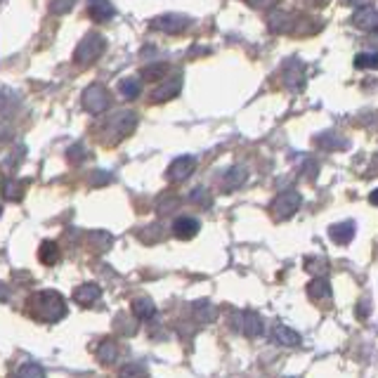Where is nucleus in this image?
Returning <instances> with one entry per match:
<instances>
[{"mask_svg":"<svg viewBox=\"0 0 378 378\" xmlns=\"http://www.w3.org/2000/svg\"><path fill=\"white\" fill-rule=\"evenodd\" d=\"M191 19L187 14H161V17H156L152 21V29L156 31H163V34H182L185 29H189Z\"/></svg>","mask_w":378,"mask_h":378,"instance_id":"423d86ee","label":"nucleus"},{"mask_svg":"<svg viewBox=\"0 0 378 378\" xmlns=\"http://www.w3.org/2000/svg\"><path fill=\"white\" fill-rule=\"evenodd\" d=\"M31 307H34V317L47 324L60 322L67 315V303L57 291H40L38 296L31 298Z\"/></svg>","mask_w":378,"mask_h":378,"instance_id":"f257e3e1","label":"nucleus"},{"mask_svg":"<svg viewBox=\"0 0 378 378\" xmlns=\"http://www.w3.org/2000/svg\"><path fill=\"white\" fill-rule=\"evenodd\" d=\"M329 237L338 244V246H345L355 239V222L345 220V222H336V225L329 227Z\"/></svg>","mask_w":378,"mask_h":378,"instance_id":"f8f14e48","label":"nucleus"},{"mask_svg":"<svg viewBox=\"0 0 378 378\" xmlns=\"http://www.w3.org/2000/svg\"><path fill=\"white\" fill-rule=\"evenodd\" d=\"M137 126V114L135 111H119L106 121V132H109V142H119L130 135Z\"/></svg>","mask_w":378,"mask_h":378,"instance_id":"7ed1b4c3","label":"nucleus"},{"mask_svg":"<svg viewBox=\"0 0 378 378\" xmlns=\"http://www.w3.org/2000/svg\"><path fill=\"white\" fill-rule=\"evenodd\" d=\"M241 329H244V333H246L248 338H258V336H263L265 324H263V319H260V315L255 310H246L241 315Z\"/></svg>","mask_w":378,"mask_h":378,"instance_id":"ddd939ff","label":"nucleus"},{"mask_svg":"<svg viewBox=\"0 0 378 378\" xmlns=\"http://www.w3.org/2000/svg\"><path fill=\"white\" fill-rule=\"evenodd\" d=\"M369 201H371V204H374V206H378V189H376V191H371Z\"/></svg>","mask_w":378,"mask_h":378,"instance_id":"4c0bfd02","label":"nucleus"},{"mask_svg":"<svg viewBox=\"0 0 378 378\" xmlns=\"http://www.w3.org/2000/svg\"><path fill=\"white\" fill-rule=\"evenodd\" d=\"M199 220L196 217H189V215H182L178 217V220L173 222V234L178 239H182V241H189V239H194L196 234H199Z\"/></svg>","mask_w":378,"mask_h":378,"instance_id":"9b49d317","label":"nucleus"},{"mask_svg":"<svg viewBox=\"0 0 378 378\" xmlns=\"http://www.w3.org/2000/svg\"><path fill=\"white\" fill-rule=\"evenodd\" d=\"M104 47H106V40L102 34H88L81 43H78L73 60H76V64H81V67H88V64L97 62L99 57H102Z\"/></svg>","mask_w":378,"mask_h":378,"instance_id":"f03ea898","label":"nucleus"},{"mask_svg":"<svg viewBox=\"0 0 378 378\" xmlns=\"http://www.w3.org/2000/svg\"><path fill=\"white\" fill-rule=\"evenodd\" d=\"M168 64H152V67H147L145 69V71H142V76H145L147 78V81H161V78L163 76H166V73H168Z\"/></svg>","mask_w":378,"mask_h":378,"instance_id":"cd10ccee","label":"nucleus"},{"mask_svg":"<svg viewBox=\"0 0 378 378\" xmlns=\"http://www.w3.org/2000/svg\"><path fill=\"white\" fill-rule=\"evenodd\" d=\"M182 90V73H175L173 78H168V81H163L158 88L152 90V102L154 104H161V102H168V99H173L175 95Z\"/></svg>","mask_w":378,"mask_h":378,"instance_id":"6e6552de","label":"nucleus"},{"mask_svg":"<svg viewBox=\"0 0 378 378\" xmlns=\"http://www.w3.org/2000/svg\"><path fill=\"white\" fill-rule=\"evenodd\" d=\"M272 215H274V220H289V217H294L298 209H300V194L294 189H289V191H281L279 196L272 201Z\"/></svg>","mask_w":378,"mask_h":378,"instance_id":"20e7f679","label":"nucleus"},{"mask_svg":"<svg viewBox=\"0 0 378 378\" xmlns=\"http://www.w3.org/2000/svg\"><path fill=\"white\" fill-rule=\"evenodd\" d=\"M109 180H111L109 173H95L93 175V185H104V182H109Z\"/></svg>","mask_w":378,"mask_h":378,"instance_id":"f704fd0d","label":"nucleus"},{"mask_svg":"<svg viewBox=\"0 0 378 378\" xmlns=\"http://www.w3.org/2000/svg\"><path fill=\"white\" fill-rule=\"evenodd\" d=\"M284 73H286V85H289L291 90L303 88V81H305V67H303L300 60L291 57V60L284 64Z\"/></svg>","mask_w":378,"mask_h":378,"instance_id":"9d476101","label":"nucleus"},{"mask_svg":"<svg viewBox=\"0 0 378 378\" xmlns=\"http://www.w3.org/2000/svg\"><path fill=\"white\" fill-rule=\"evenodd\" d=\"M268 26H270V31H274V34H281V31L289 29V14L276 10V12H272L268 17Z\"/></svg>","mask_w":378,"mask_h":378,"instance_id":"b1692460","label":"nucleus"},{"mask_svg":"<svg viewBox=\"0 0 378 378\" xmlns=\"http://www.w3.org/2000/svg\"><path fill=\"white\" fill-rule=\"evenodd\" d=\"M0 189H3L5 199H10V201H17L21 196V182H17V180H3Z\"/></svg>","mask_w":378,"mask_h":378,"instance_id":"bb28decb","label":"nucleus"},{"mask_svg":"<svg viewBox=\"0 0 378 378\" xmlns=\"http://www.w3.org/2000/svg\"><path fill=\"white\" fill-rule=\"evenodd\" d=\"M17 378H45V371H43L38 364H26L19 369Z\"/></svg>","mask_w":378,"mask_h":378,"instance_id":"7c9ffc66","label":"nucleus"},{"mask_svg":"<svg viewBox=\"0 0 378 378\" xmlns=\"http://www.w3.org/2000/svg\"><path fill=\"white\" fill-rule=\"evenodd\" d=\"M189 199L194 201V204L209 206V189H204V187H196V189L189 194Z\"/></svg>","mask_w":378,"mask_h":378,"instance_id":"2f4dec72","label":"nucleus"},{"mask_svg":"<svg viewBox=\"0 0 378 378\" xmlns=\"http://www.w3.org/2000/svg\"><path fill=\"white\" fill-rule=\"evenodd\" d=\"M119 93L123 95L126 99H135L137 95L142 93V83L137 81V78H123V81L119 83Z\"/></svg>","mask_w":378,"mask_h":378,"instance_id":"5701e85b","label":"nucleus"},{"mask_svg":"<svg viewBox=\"0 0 378 378\" xmlns=\"http://www.w3.org/2000/svg\"><path fill=\"white\" fill-rule=\"evenodd\" d=\"M88 12H90V17H93V19L106 21V19L114 17L116 10H114V5H111V3H104V0H99V3H93V5H90Z\"/></svg>","mask_w":378,"mask_h":378,"instance_id":"aec40b11","label":"nucleus"},{"mask_svg":"<svg viewBox=\"0 0 378 378\" xmlns=\"http://www.w3.org/2000/svg\"><path fill=\"white\" fill-rule=\"evenodd\" d=\"M99 296H102V289H99L97 284H83L73 291V300H76L78 305H85V307L95 305V303L99 300Z\"/></svg>","mask_w":378,"mask_h":378,"instance_id":"4468645a","label":"nucleus"},{"mask_svg":"<svg viewBox=\"0 0 378 378\" xmlns=\"http://www.w3.org/2000/svg\"><path fill=\"white\" fill-rule=\"evenodd\" d=\"M119 378H149V374L142 364H126L119 371Z\"/></svg>","mask_w":378,"mask_h":378,"instance_id":"c85d7f7f","label":"nucleus"},{"mask_svg":"<svg viewBox=\"0 0 378 378\" xmlns=\"http://www.w3.org/2000/svg\"><path fill=\"white\" fill-rule=\"evenodd\" d=\"M374 38H376V40H378V31H376V34H374Z\"/></svg>","mask_w":378,"mask_h":378,"instance_id":"58836bf2","label":"nucleus"},{"mask_svg":"<svg viewBox=\"0 0 378 378\" xmlns=\"http://www.w3.org/2000/svg\"><path fill=\"white\" fill-rule=\"evenodd\" d=\"M67 10H71V3H67V5H52V12H67Z\"/></svg>","mask_w":378,"mask_h":378,"instance_id":"c9c22d12","label":"nucleus"},{"mask_svg":"<svg viewBox=\"0 0 378 378\" xmlns=\"http://www.w3.org/2000/svg\"><path fill=\"white\" fill-rule=\"evenodd\" d=\"M317 145H322L327 149H338V147H345V140L343 137H336V132H327V135L317 137Z\"/></svg>","mask_w":378,"mask_h":378,"instance_id":"c756f323","label":"nucleus"},{"mask_svg":"<svg viewBox=\"0 0 378 378\" xmlns=\"http://www.w3.org/2000/svg\"><path fill=\"white\" fill-rule=\"evenodd\" d=\"M353 24L357 26V29L374 36L378 31V10L371 8V5H364V8H359L357 12L353 14Z\"/></svg>","mask_w":378,"mask_h":378,"instance_id":"1a4fd4ad","label":"nucleus"},{"mask_svg":"<svg viewBox=\"0 0 378 378\" xmlns=\"http://www.w3.org/2000/svg\"><path fill=\"white\" fill-rule=\"evenodd\" d=\"M274 340L279 345H286V348H296V345H300V336L294 331V329L284 327V324H276L274 331H272Z\"/></svg>","mask_w":378,"mask_h":378,"instance_id":"f3484780","label":"nucleus"},{"mask_svg":"<svg viewBox=\"0 0 378 378\" xmlns=\"http://www.w3.org/2000/svg\"><path fill=\"white\" fill-rule=\"evenodd\" d=\"M246 178H248L246 168H241V166H232V168L225 173V178H222V187H225L227 191L239 189L244 182H246Z\"/></svg>","mask_w":378,"mask_h":378,"instance_id":"2eb2a0df","label":"nucleus"},{"mask_svg":"<svg viewBox=\"0 0 378 378\" xmlns=\"http://www.w3.org/2000/svg\"><path fill=\"white\" fill-rule=\"evenodd\" d=\"M85 156H88V154H85V147L83 145H73L71 149H69V158H71L73 163H81Z\"/></svg>","mask_w":378,"mask_h":378,"instance_id":"473e14b6","label":"nucleus"},{"mask_svg":"<svg viewBox=\"0 0 378 378\" xmlns=\"http://www.w3.org/2000/svg\"><path fill=\"white\" fill-rule=\"evenodd\" d=\"M355 67L357 69H378V52H359L355 57Z\"/></svg>","mask_w":378,"mask_h":378,"instance_id":"a878e982","label":"nucleus"},{"mask_svg":"<svg viewBox=\"0 0 378 378\" xmlns=\"http://www.w3.org/2000/svg\"><path fill=\"white\" fill-rule=\"evenodd\" d=\"M38 258H40L43 265H55L57 260H60V246H57L55 241H43Z\"/></svg>","mask_w":378,"mask_h":378,"instance_id":"412c9836","label":"nucleus"},{"mask_svg":"<svg viewBox=\"0 0 378 378\" xmlns=\"http://www.w3.org/2000/svg\"><path fill=\"white\" fill-rule=\"evenodd\" d=\"M305 270L310 274H315V279H317V276L329 272V260L322 258V255H310V258H305Z\"/></svg>","mask_w":378,"mask_h":378,"instance_id":"4be33fe9","label":"nucleus"},{"mask_svg":"<svg viewBox=\"0 0 378 378\" xmlns=\"http://www.w3.org/2000/svg\"><path fill=\"white\" fill-rule=\"evenodd\" d=\"M194 168H196V156H189V154L178 156L168 168V180L170 182H185V180L194 173Z\"/></svg>","mask_w":378,"mask_h":378,"instance_id":"0eeeda50","label":"nucleus"},{"mask_svg":"<svg viewBox=\"0 0 378 378\" xmlns=\"http://www.w3.org/2000/svg\"><path fill=\"white\" fill-rule=\"evenodd\" d=\"M191 310H194V319L199 324H209L217 317V307L209 300H196Z\"/></svg>","mask_w":378,"mask_h":378,"instance_id":"a211bd4d","label":"nucleus"},{"mask_svg":"<svg viewBox=\"0 0 378 378\" xmlns=\"http://www.w3.org/2000/svg\"><path fill=\"white\" fill-rule=\"evenodd\" d=\"M132 315L147 322V319L156 317V305H154L149 298H135V300H132Z\"/></svg>","mask_w":378,"mask_h":378,"instance_id":"6ab92c4d","label":"nucleus"},{"mask_svg":"<svg viewBox=\"0 0 378 378\" xmlns=\"http://www.w3.org/2000/svg\"><path fill=\"white\" fill-rule=\"evenodd\" d=\"M111 104V97H109V90L104 85L95 83V85H88L83 93V106L90 111V114H102V111L109 109Z\"/></svg>","mask_w":378,"mask_h":378,"instance_id":"39448f33","label":"nucleus"},{"mask_svg":"<svg viewBox=\"0 0 378 378\" xmlns=\"http://www.w3.org/2000/svg\"><path fill=\"white\" fill-rule=\"evenodd\" d=\"M116 355H119V350H116V343H114V340H104V343L97 348V357L102 359L104 364H111V362L116 359Z\"/></svg>","mask_w":378,"mask_h":378,"instance_id":"393cba45","label":"nucleus"},{"mask_svg":"<svg viewBox=\"0 0 378 378\" xmlns=\"http://www.w3.org/2000/svg\"><path fill=\"white\" fill-rule=\"evenodd\" d=\"M307 296H310L312 300H327V298H331V284H329V279H324V276L312 279L310 284H307Z\"/></svg>","mask_w":378,"mask_h":378,"instance_id":"dca6fc26","label":"nucleus"},{"mask_svg":"<svg viewBox=\"0 0 378 378\" xmlns=\"http://www.w3.org/2000/svg\"><path fill=\"white\" fill-rule=\"evenodd\" d=\"M8 298H10V291L5 289L3 284H0V300H8Z\"/></svg>","mask_w":378,"mask_h":378,"instance_id":"e433bc0d","label":"nucleus"},{"mask_svg":"<svg viewBox=\"0 0 378 378\" xmlns=\"http://www.w3.org/2000/svg\"><path fill=\"white\" fill-rule=\"evenodd\" d=\"M369 315H371V300H369V298H362L359 305H357V317L366 319Z\"/></svg>","mask_w":378,"mask_h":378,"instance_id":"72a5a7b5","label":"nucleus"}]
</instances>
